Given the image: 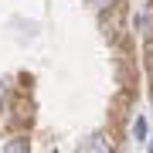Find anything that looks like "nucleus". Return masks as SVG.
Returning <instances> with one entry per match:
<instances>
[{
  "label": "nucleus",
  "instance_id": "2",
  "mask_svg": "<svg viewBox=\"0 0 153 153\" xmlns=\"http://www.w3.org/2000/svg\"><path fill=\"white\" fill-rule=\"evenodd\" d=\"M27 150H31V143L24 140V136H17V140H10V143L4 146V153H27Z\"/></svg>",
  "mask_w": 153,
  "mask_h": 153
},
{
  "label": "nucleus",
  "instance_id": "3",
  "mask_svg": "<svg viewBox=\"0 0 153 153\" xmlns=\"http://www.w3.org/2000/svg\"><path fill=\"white\" fill-rule=\"evenodd\" d=\"M133 133H136V136H146V123L136 119V123H133Z\"/></svg>",
  "mask_w": 153,
  "mask_h": 153
},
{
  "label": "nucleus",
  "instance_id": "1",
  "mask_svg": "<svg viewBox=\"0 0 153 153\" xmlns=\"http://www.w3.org/2000/svg\"><path fill=\"white\" fill-rule=\"evenodd\" d=\"M78 153H112V140L105 136V133H95V136H88V140L82 143Z\"/></svg>",
  "mask_w": 153,
  "mask_h": 153
},
{
  "label": "nucleus",
  "instance_id": "5",
  "mask_svg": "<svg viewBox=\"0 0 153 153\" xmlns=\"http://www.w3.org/2000/svg\"><path fill=\"white\" fill-rule=\"evenodd\" d=\"M4 95H7V82L0 78V102H4Z\"/></svg>",
  "mask_w": 153,
  "mask_h": 153
},
{
  "label": "nucleus",
  "instance_id": "6",
  "mask_svg": "<svg viewBox=\"0 0 153 153\" xmlns=\"http://www.w3.org/2000/svg\"><path fill=\"white\" fill-rule=\"evenodd\" d=\"M150 153H153V143H150Z\"/></svg>",
  "mask_w": 153,
  "mask_h": 153
},
{
  "label": "nucleus",
  "instance_id": "4",
  "mask_svg": "<svg viewBox=\"0 0 153 153\" xmlns=\"http://www.w3.org/2000/svg\"><path fill=\"white\" fill-rule=\"evenodd\" d=\"M92 4H95V7H99V10H109V7H112V4H116V0H92Z\"/></svg>",
  "mask_w": 153,
  "mask_h": 153
}]
</instances>
